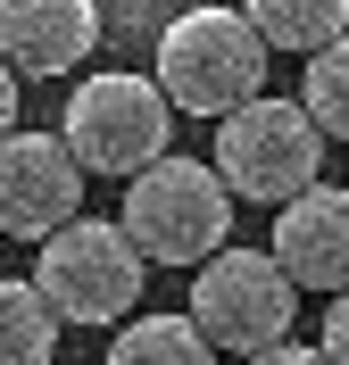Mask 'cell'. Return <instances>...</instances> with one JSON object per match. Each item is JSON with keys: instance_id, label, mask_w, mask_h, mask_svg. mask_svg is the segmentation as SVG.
Segmentation results:
<instances>
[{"instance_id": "13", "label": "cell", "mask_w": 349, "mask_h": 365, "mask_svg": "<svg viewBox=\"0 0 349 365\" xmlns=\"http://www.w3.org/2000/svg\"><path fill=\"white\" fill-rule=\"evenodd\" d=\"M300 100H308V116H316L333 141H349V34L308 58V91H300Z\"/></svg>"}, {"instance_id": "11", "label": "cell", "mask_w": 349, "mask_h": 365, "mask_svg": "<svg viewBox=\"0 0 349 365\" xmlns=\"http://www.w3.org/2000/svg\"><path fill=\"white\" fill-rule=\"evenodd\" d=\"M67 316L42 299V282H9L0 274V365H50Z\"/></svg>"}, {"instance_id": "4", "label": "cell", "mask_w": 349, "mask_h": 365, "mask_svg": "<svg viewBox=\"0 0 349 365\" xmlns=\"http://www.w3.org/2000/svg\"><path fill=\"white\" fill-rule=\"evenodd\" d=\"M325 125L308 116V100H250V108L216 116V175L233 182V200H300L325 182Z\"/></svg>"}, {"instance_id": "3", "label": "cell", "mask_w": 349, "mask_h": 365, "mask_svg": "<svg viewBox=\"0 0 349 365\" xmlns=\"http://www.w3.org/2000/svg\"><path fill=\"white\" fill-rule=\"evenodd\" d=\"M59 133L84 158V175H125L133 182L141 166H158L175 150V100L158 91V75H141V67H100V75L75 83Z\"/></svg>"}, {"instance_id": "12", "label": "cell", "mask_w": 349, "mask_h": 365, "mask_svg": "<svg viewBox=\"0 0 349 365\" xmlns=\"http://www.w3.org/2000/svg\"><path fill=\"white\" fill-rule=\"evenodd\" d=\"M241 9L275 50H300V58H316L325 42L349 34V0H241Z\"/></svg>"}, {"instance_id": "6", "label": "cell", "mask_w": 349, "mask_h": 365, "mask_svg": "<svg viewBox=\"0 0 349 365\" xmlns=\"http://www.w3.org/2000/svg\"><path fill=\"white\" fill-rule=\"evenodd\" d=\"M42 299L67 324H125L141 307V282H150V257L125 225L108 216H75L67 232L42 241V266H34Z\"/></svg>"}, {"instance_id": "10", "label": "cell", "mask_w": 349, "mask_h": 365, "mask_svg": "<svg viewBox=\"0 0 349 365\" xmlns=\"http://www.w3.org/2000/svg\"><path fill=\"white\" fill-rule=\"evenodd\" d=\"M108 365H216V341L183 316H125L108 341Z\"/></svg>"}, {"instance_id": "9", "label": "cell", "mask_w": 349, "mask_h": 365, "mask_svg": "<svg viewBox=\"0 0 349 365\" xmlns=\"http://www.w3.org/2000/svg\"><path fill=\"white\" fill-rule=\"evenodd\" d=\"M266 250L283 257V274L300 282V291H349V191L341 182H316L300 200L275 207V241Z\"/></svg>"}, {"instance_id": "17", "label": "cell", "mask_w": 349, "mask_h": 365, "mask_svg": "<svg viewBox=\"0 0 349 365\" xmlns=\"http://www.w3.org/2000/svg\"><path fill=\"white\" fill-rule=\"evenodd\" d=\"M17 83H25V75L9 67V58H0V141L17 133Z\"/></svg>"}, {"instance_id": "16", "label": "cell", "mask_w": 349, "mask_h": 365, "mask_svg": "<svg viewBox=\"0 0 349 365\" xmlns=\"http://www.w3.org/2000/svg\"><path fill=\"white\" fill-rule=\"evenodd\" d=\"M241 365H333L325 349H300V341H283V349H258V357H241Z\"/></svg>"}, {"instance_id": "2", "label": "cell", "mask_w": 349, "mask_h": 365, "mask_svg": "<svg viewBox=\"0 0 349 365\" xmlns=\"http://www.w3.org/2000/svg\"><path fill=\"white\" fill-rule=\"evenodd\" d=\"M116 225L141 241L150 266H208L233 241V182L216 175V158L166 150L158 166H141L125 182V216Z\"/></svg>"}, {"instance_id": "15", "label": "cell", "mask_w": 349, "mask_h": 365, "mask_svg": "<svg viewBox=\"0 0 349 365\" xmlns=\"http://www.w3.org/2000/svg\"><path fill=\"white\" fill-rule=\"evenodd\" d=\"M316 349H325L333 365H349V291H333V307H325V332H316Z\"/></svg>"}, {"instance_id": "14", "label": "cell", "mask_w": 349, "mask_h": 365, "mask_svg": "<svg viewBox=\"0 0 349 365\" xmlns=\"http://www.w3.org/2000/svg\"><path fill=\"white\" fill-rule=\"evenodd\" d=\"M175 25V0H108V50H125V67L158 58V34Z\"/></svg>"}, {"instance_id": "8", "label": "cell", "mask_w": 349, "mask_h": 365, "mask_svg": "<svg viewBox=\"0 0 349 365\" xmlns=\"http://www.w3.org/2000/svg\"><path fill=\"white\" fill-rule=\"evenodd\" d=\"M108 9L100 0H0V58L25 83H59L100 50Z\"/></svg>"}, {"instance_id": "5", "label": "cell", "mask_w": 349, "mask_h": 365, "mask_svg": "<svg viewBox=\"0 0 349 365\" xmlns=\"http://www.w3.org/2000/svg\"><path fill=\"white\" fill-rule=\"evenodd\" d=\"M300 316V282L283 274L275 250H216L208 266H191V324L216 341V357H258V349L291 341Z\"/></svg>"}, {"instance_id": "1", "label": "cell", "mask_w": 349, "mask_h": 365, "mask_svg": "<svg viewBox=\"0 0 349 365\" xmlns=\"http://www.w3.org/2000/svg\"><path fill=\"white\" fill-rule=\"evenodd\" d=\"M266 67H275V42L233 0L175 9V25L158 34V58H150V75L175 100V116H233L250 100H266Z\"/></svg>"}, {"instance_id": "7", "label": "cell", "mask_w": 349, "mask_h": 365, "mask_svg": "<svg viewBox=\"0 0 349 365\" xmlns=\"http://www.w3.org/2000/svg\"><path fill=\"white\" fill-rule=\"evenodd\" d=\"M84 216V158L67 133H9L0 141V241H34L67 232Z\"/></svg>"}]
</instances>
